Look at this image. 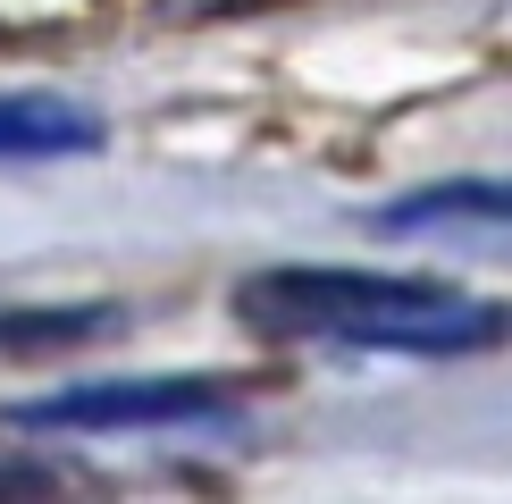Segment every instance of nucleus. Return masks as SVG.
I'll list each match as a JSON object with an SVG mask.
<instances>
[{
    "mask_svg": "<svg viewBox=\"0 0 512 504\" xmlns=\"http://www.w3.org/2000/svg\"><path fill=\"white\" fill-rule=\"evenodd\" d=\"M378 236H437V227H512V177H445L378 210Z\"/></svg>",
    "mask_w": 512,
    "mask_h": 504,
    "instance_id": "20e7f679",
    "label": "nucleus"
},
{
    "mask_svg": "<svg viewBox=\"0 0 512 504\" xmlns=\"http://www.w3.org/2000/svg\"><path fill=\"white\" fill-rule=\"evenodd\" d=\"M110 328V311H9L0 320V345L9 353H34V345H84V336Z\"/></svg>",
    "mask_w": 512,
    "mask_h": 504,
    "instance_id": "39448f33",
    "label": "nucleus"
},
{
    "mask_svg": "<svg viewBox=\"0 0 512 504\" xmlns=\"http://www.w3.org/2000/svg\"><path fill=\"white\" fill-rule=\"evenodd\" d=\"M101 126L84 101L68 93H0V160H84V152H101Z\"/></svg>",
    "mask_w": 512,
    "mask_h": 504,
    "instance_id": "7ed1b4c3",
    "label": "nucleus"
},
{
    "mask_svg": "<svg viewBox=\"0 0 512 504\" xmlns=\"http://www.w3.org/2000/svg\"><path fill=\"white\" fill-rule=\"evenodd\" d=\"M236 311L261 336H319V345H361V353H479L512 328L496 303H479L445 278L328 269V261L252 269L236 286Z\"/></svg>",
    "mask_w": 512,
    "mask_h": 504,
    "instance_id": "f257e3e1",
    "label": "nucleus"
},
{
    "mask_svg": "<svg viewBox=\"0 0 512 504\" xmlns=\"http://www.w3.org/2000/svg\"><path fill=\"white\" fill-rule=\"evenodd\" d=\"M219 412H227L219 378H84V387L9 404V429L118 437V429H194V420H219Z\"/></svg>",
    "mask_w": 512,
    "mask_h": 504,
    "instance_id": "f03ea898",
    "label": "nucleus"
}]
</instances>
